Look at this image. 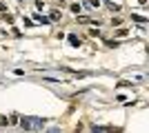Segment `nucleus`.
<instances>
[{"label":"nucleus","instance_id":"1","mask_svg":"<svg viewBox=\"0 0 149 133\" xmlns=\"http://www.w3.org/2000/svg\"><path fill=\"white\" fill-rule=\"evenodd\" d=\"M45 118H18V124L22 131H40L45 129Z\"/></svg>","mask_w":149,"mask_h":133},{"label":"nucleus","instance_id":"2","mask_svg":"<svg viewBox=\"0 0 149 133\" xmlns=\"http://www.w3.org/2000/svg\"><path fill=\"white\" fill-rule=\"evenodd\" d=\"M131 20H136L138 25H147V18H145V16H140V13H131Z\"/></svg>","mask_w":149,"mask_h":133},{"label":"nucleus","instance_id":"3","mask_svg":"<svg viewBox=\"0 0 149 133\" xmlns=\"http://www.w3.org/2000/svg\"><path fill=\"white\" fill-rule=\"evenodd\" d=\"M33 22H40V25H47V22H49V18H45V16H40V13H33Z\"/></svg>","mask_w":149,"mask_h":133},{"label":"nucleus","instance_id":"4","mask_svg":"<svg viewBox=\"0 0 149 133\" xmlns=\"http://www.w3.org/2000/svg\"><path fill=\"white\" fill-rule=\"evenodd\" d=\"M69 44H71V47H80V38L71 33V36H69Z\"/></svg>","mask_w":149,"mask_h":133},{"label":"nucleus","instance_id":"5","mask_svg":"<svg viewBox=\"0 0 149 133\" xmlns=\"http://www.w3.org/2000/svg\"><path fill=\"white\" fill-rule=\"evenodd\" d=\"M2 22H5V25H13V16H9L7 11H2Z\"/></svg>","mask_w":149,"mask_h":133},{"label":"nucleus","instance_id":"6","mask_svg":"<svg viewBox=\"0 0 149 133\" xmlns=\"http://www.w3.org/2000/svg\"><path fill=\"white\" fill-rule=\"evenodd\" d=\"M56 20H60V11H51V16H49V22H56Z\"/></svg>","mask_w":149,"mask_h":133},{"label":"nucleus","instance_id":"7","mask_svg":"<svg viewBox=\"0 0 149 133\" xmlns=\"http://www.w3.org/2000/svg\"><path fill=\"white\" fill-rule=\"evenodd\" d=\"M71 13H80V2H74V5H71Z\"/></svg>","mask_w":149,"mask_h":133},{"label":"nucleus","instance_id":"8","mask_svg":"<svg viewBox=\"0 0 149 133\" xmlns=\"http://www.w3.org/2000/svg\"><path fill=\"white\" fill-rule=\"evenodd\" d=\"M127 33H129V31H127V29H118V31H116V36H118V38H125Z\"/></svg>","mask_w":149,"mask_h":133},{"label":"nucleus","instance_id":"9","mask_svg":"<svg viewBox=\"0 0 149 133\" xmlns=\"http://www.w3.org/2000/svg\"><path fill=\"white\" fill-rule=\"evenodd\" d=\"M9 120H11L9 124H18V115H16V113H11V115H9Z\"/></svg>","mask_w":149,"mask_h":133},{"label":"nucleus","instance_id":"10","mask_svg":"<svg viewBox=\"0 0 149 133\" xmlns=\"http://www.w3.org/2000/svg\"><path fill=\"white\" fill-rule=\"evenodd\" d=\"M93 131H113L111 127H93Z\"/></svg>","mask_w":149,"mask_h":133},{"label":"nucleus","instance_id":"11","mask_svg":"<svg viewBox=\"0 0 149 133\" xmlns=\"http://www.w3.org/2000/svg\"><path fill=\"white\" fill-rule=\"evenodd\" d=\"M7 124H9V120H7L5 115H0V127H7Z\"/></svg>","mask_w":149,"mask_h":133},{"label":"nucleus","instance_id":"12","mask_svg":"<svg viewBox=\"0 0 149 133\" xmlns=\"http://www.w3.org/2000/svg\"><path fill=\"white\" fill-rule=\"evenodd\" d=\"M89 36H91V38H96V36H100V31H98V29H91V31H89Z\"/></svg>","mask_w":149,"mask_h":133},{"label":"nucleus","instance_id":"13","mask_svg":"<svg viewBox=\"0 0 149 133\" xmlns=\"http://www.w3.org/2000/svg\"><path fill=\"white\" fill-rule=\"evenodd\" d=\"M89 5H93V7H98V5H100V0H89Z\"/></svg>","mask_w":149,"mask_h":133},{"label":"nucleus","instance_id":"14","mask_svg":"<svg viewBox=\"0 0 149 133\" xmlns=\"http://www.w3.org/2000/svg\"><path fill=\"white\" fill-rule=\"evenodd\" d=\"M0 11H7V5H5V2H0Z\"/></svg>","mask_w":149,"mask_h":133},{"label":"nucleus","instance_id":"15","mask_svg":"<svg viewBox=\"0 0 149 133\" xmlns=\"http://www.w3.org/2000/svg\"><path fill=\"white\" fill-rule=\"evenodd\" d=\"M138 2H140V5H147V0H138Z\"/></svg>","mask_w":149,"mask_h":133}]
</instances>
